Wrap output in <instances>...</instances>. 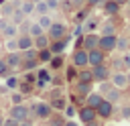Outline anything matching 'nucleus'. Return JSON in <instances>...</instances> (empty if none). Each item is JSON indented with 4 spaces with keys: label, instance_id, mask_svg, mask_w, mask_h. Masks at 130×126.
<instances>
[{
    "label": "nucleus",
    "instance_id": "f257e3e1",
    "mask_svg": "<svg viewBox=\"0 0 130 126\" xmlns=\"http://www.w3.org/2000/svg\"><path fill=\"white\" fill-rule=\"evenodd\" d=\"M100 93L104 96V100H108V102H112V104H118L120 102V98H122V89H118V87H114L110 81H102L100 83Z\"/></svg>",
    "mask_w": 130,
    "mask_h": 126
},
{
    "label": "nucleus",
    "instance_id": "f03ea898",
    "mask_svg": "<svg viewBox=\"0 0 130 126\" xmlns=\"http://www.w3.org/2000/svg\"><path fill=\"white\" fill-rule=\"evenodd\" d=\"M69 35V28H67V24L65 22H53L49 28H47V37L51 39V41H57V39H63V37H67Z\"/></svg>",
    "mask_w": 130,
    "mask_h": 126
},
{
    "label": "nucleus",
    "instance_id": "7ed1b4c3",
    "mask_svg": "<svg viewBox=\"0 0 130 126\" xmlns=\"http://www.w3.org/2000/svg\"><path fill=\"white\" fill-rule=\"evenodd\" d=\"M8 116L18 122H24V120H28V106L26 104H12L8 108Z\"/></svg>",
    "mask_w": 130,
    "mask_h": 126
},
{
    "label": "nucleus",
    "instance_id": "20e7f679",
    "mask_svg": "<svg viewBox=\"0 0 130 126\" xmlns=\"http://www.w3.org/2000/svg\"><path fill=\"white\" fill-rule=\"evenodd\" d=\"M91 75H93V81H110V75H112V69L108 67V63H102V65H95L91 67Z\"/></svg>",
    "mask_w": 130,
    "mask_h": 126
},
{
    "label": "nucleus",
    "instance_id": "39448f33",
    "mask_svg": "<svg viewBox=\"0 0 130 126\" xmlns=\"http://www.w3.org/2000/svg\"><path fill=\"white\" fill-rule=\"evenodd\" d=\"M106 57H108V53H104L102 49H91V51H87V67H95V65H102V63H106Z\"/></svg>",
    "mask_w": 130,
    "mask_h": 126
},
{
    "label": "nucleus",
    "instance_id": "423d86ee",
    "mask_svg": "<svg viewBox=\"0 0 130 126\" xmlns=\"http://www.w3.org/2000/svg\"><path fill=\"white\" fill-rule=\"evenodd\" d=\"M116 35H100V41H98V49H102L104 53H112L116 49Z\"/></svg>",
    "mask_w": 130,
    "mask_h": 126
},
{
    "label": "nucleus",
    "instance_id": "0eeeda50",
    "mask_svg": "<svg viewBox=\"0 0 130 126\" xmlns=\"http://www.w3.org/2000/svg\"><path fill=\"white\" fill-rule=\"evenodd\" d=\"M0 35L4 39H14V37H18V26L12 24L8 18H2L0 20Z\"/></svg>",
    "mask_w": 130,
    "mask_h": 126
},
{
    "label": "nucleus",
    "instance_id": "6e6552de",
    "mask_svg": "<svg viewBox=\"0 0 130 126\" xmlns=\"http://www.w3.org/2000/svg\"><path fill=\"white\" fill-rule=\"evenodd\" d=\"M71 65H75L77 69L87 67V51L85 49H75L71 55Z\"/></svg>",
    "mask_w": 130,
    "mask_h": 126
},
{
    "label": "nucleus",
    "instance_id": "1a4fd4ad",
    "mask_svg": "<svg viewBox=\"0 0 130 126\" xmlns=\"http://www.w3.org/2000/svg\"><path fill=\"white\" fill-rule=\"evenodd\" d=\"M95 114H98V120H100V118H102V120L110 118V116L114 114V104H112V102H108V100H102V102H100V106L95 108Z\"/></svg>",
    "mask_w": 130,
    "mask_h": 126
},
{
    "label": "nucleus",
    "instance_id": "9d476101",
    "mask_svg": "<svg viewBox=\"0 0 130 126\" xmlns=\"http://www.w3.org/2000/svg\"><path fill=\"white\" fill-rule=\"evenodd\" d=\"M98 41H100V35H95V33H85V35L81 37V49L91 51V49L98 47Z\"/></svg>",
    "mask_w": 130,
    "mask_h": 126
},
{
    "label": "nucleus",
    "instance_id": "9b49d317",
    "mask_svg": "<svg viewBox=\"0 0 130 126\" xmlns=\"http://www.w3.org/2000/svg\"><path fill=\"white\" fill-rule=\"evenodd\" d=\"M67 45H69V35H67V37H63V39L51 41L49 49H51V53H53V55H63V53H65V49H67Z\"/></svg>",
    "mask_w": 130,
    "mask_h": 126
},
{
    "label": "nucleus",
    "instance_id": "f8f14e48",
    "mask_svg": "<svg viewBox=\"0 0 130 126\" xmlns=\"http://www.w3.org/2000/svg\"><path fill=\"white\" fill-rule=\"evenodd\" d=\"M110 83L118 89H126L128 87V79H126V71H116L110 75Z\"/></svg>",
    "mask_w": 130,
    "mask_h": 126
},
{
    "label": "nucleus",
    "instance_id": "ddd939ff",
    "mask_svg": "<svg viewBox=\"0 0 130 126\" xmlns=\"http://www.w3.org/2000/svg\"><path fill=\"white\" fill-rule=\"evenodd\" d=\"M55 110L51 108L49 102H37V120H47Z\"/></svg>",
    "mask_w": 130,
    "mask_h": 126
},
{
    "label": "nucleus",
    "instance_id": "4468645a",
    "mask_svg": "<svg viewBox=\"0 0 130 126\" xmlns=\"http://www.w3.org/2000/svg\"><path fill=\"white\" fill-rule=\"evenodd\" d=\"M77 116H79V120H81L83 124H87V122H91V120H95V118H98L95 110H93V108H89V106H81V108L77 110Z\"/></svg>",
    "mask_w": 130,
    "mask_h": 126
},
{
    "label": "nucleus",
    "instance_id": "2eb2a0df",
    "mask_svg": "<svg viewBox=\"0 0 130 126\" xmlns=\"http://www.w3.org/2000/svg\"><path fill=\"white\" fill-rule=\"evenodd\" d=\"M4 61H6V65H8L10 69H16V67H20V63H22V55H20V51H10V53L4 57Z\"/></svg>",
    "mask_w": 130,
    "mask_h": 126
},
{
    "label": "nucleus",
    "instance_id": "dca6fc26",
    "mask_svg": "<svg viewBox=\"0 0 130 126\" xmlns=\"http://www.w3.org/2000/svg\"><path fill=\"white\" fill-rule=\"evenodd\" d=\"M102 10H104V14H106V16H116V14L120 12V4H116L114 0H104Z\"/></svg>",
    "mask_w": 130,
    "mask_h": 126
},
{
    "label": "nucleus",
    "instance_id": "f3484780",
    "mask_svg": "<svg viewBox=\"0 0 130 126\" xmlns=\"http://www.w3.org/2000/svg\"><path fill=\"white\" fill-rule=\"evenodd\" d=\"M102 100H104V96H102L100 91H91V93H87V96H85V106H89V108H93V110H95V108L100 106V102H102Z\"/></svg>",
    "mask_w": 130,
    "mask_h": 126
},
{
    "label": "nucleus",
    "instance_id": "a211bd4d",
    "mask_svg": "<svg viewBox=\"0 0 130 126\" xmlns=\"http://www.w3.org/2000/svg\"><path fill=\"white\" fill-rule=\"evenodd\" d=\"M16 43H18V51H26V49H30L32 47V37L30 35H18L16 37Z\"/></svg>",
    "mask_w": 130,
    "mask_h": 126
},
{
    "label": "nucleus",
    "instance_id": "6ab92c4d",
    "mask_svg": "<svg viewBox=\"0 0 130 126\" xmlns=\"http://www.w3.org/2000/svg\"><path fill=\"white\" fill-rule=\"evenodd\" d=\"M51 45V39L47 37V33H43L41 37H37V39H32V47L37 49V51H41V49H47Z\"/></svg>",
    "mask_w": 130,
    "mask_h": 126
},
{
    "label": "nucleus",
    "instance_id": "aec40b11",
    "mask_svg": "<svg viewBox=\"0 0 130 126\" xmlns=\"http://www.w3.org/2000/svg\"><path fill=\"white\" fill-rule=\"evenodd\" d=\"M91 91H93V87H91L89 81H77V83H75V93H77V96H83V98H85V96L91 93Z\"/></svg>",
    "mask_w": 130,
    "mask_h": 126
},
{
    "label": "nucleus",
    "instance_id": "412c9836",
    "mask_svg": "<svg viewBox=\"0 0 130 126\" xmlns=\"http://www.w3.org/2000/svg\"><path fill=\"white\" fill-rule=\"evenodd\" d=\"M45 122H47V126H63V124L67 122V118H65L63 114H57V112H53V114H51V116H49Z\"/></svg>",
    "mask_w": 130,
    "mask_h": 126
},
{
    "label": "nucleus",
    "instance_id": "4be33fe9",
    "mask_svg": "<svg viewBox=\"0 0 130 126\" xmlns=\"http://www.w3.org/2000/svg\"><path fill=\"white\" fill-rule=\"evenodd\" d=\"M49 104H51V108H53V110H65V106H67V100H65V98L59 93V96H53Z\"/></svg>",
    "mask_w": 130,
    "mask_h": 126
},
{
    "label": "nucleus",
    "instance_id": "5701e85b",
    "mask_svg": "<svg viewBox=\"0 0 130 126\" xmlns=\"http://www.w3.org/2000/svg\"><path fill=\"white\" fill-rule=\"evenodd\" d=\"M18 10H20L24 16H30V14L35 12V2H32V0H22L20 6H18Z\"/></svg>",
    "mask_w": 130,
    "mask_h": 126
},
{
    "label": "nucleus",
    "instance_id": "b1692460",
    "mask_svg": "<svg viewBox=\"0 0 130 126\" xmlns=\"http://www.w3.org/2000/svg\"><path fill=\"white\" fill-rule=\"evenodd\" d=\"M37 22H39V24H41V28H43V30L47 33V28H49V26H51V24H53L55 20H53V16H51V12H49V14H41Z\"/></svg>",
    "mask_w": 130,
    "mask_h": 126
},
{
    "label": "nucleus",
    "instance_id": "393cba45",
    "mask_svg": "<svg viewBox=\"0 0 130 126\" xmlns=\"http://www.w3.org/2000/svg\"><path fill=\"white\" fill-rule=\"evenodd\" d=\"M95 26H98V20H95V18H85V20L81 22V30H83V35H85V33H93Z\"/></svg>",
    "mask_w": 130,
    "mask_h": 126
},
{
    "label": "nucleus",
    "instance_id": "a878e982",
    "mask_svg": "<svg viewBox=\"0 0 130 126\" xmlns=\"http://www.w3.org/2000/svg\"><path fill=\"white\" fill-rule=\"evenodd\" d=\"M39 65H41V63H39V59H26V61H22V63H20V67H18V69H22V71L26 73V71L37 69Z\"/></svg>",
    "mask_w": 130,
    "mask_h": 126
},
{
    "label": "nucleus",
    "instance_id": "bb28decb",
    "mask_svg": "<svg viewBox=\"0 0 130 126\" xmlns=\"http://www.w3.org/2000/svg\"><path fill=\"white\" fill-rule=\"evenodd\" d=\"M77 81H89V83H93V75H91V67L87 69V67H83V69H79V73H77Z\"/></svg>",
    "mask_w": 130,
    "mask_h": 126
},
{
    "label": "nucleus",
    "instance_id": "cd10ccee",
    "mask_svg": "<svg viewBox=\"0 0 130 126\" xmlns=\"http://www.w3.org/2000/svg\"><path fill=\"white\" fill-rule=\"evenodd\" d=\"M116 49L122 51V53H126V51L130 49V41H128V37H118V39H116Z\"/></svg>",
    "mask_w": 130,
    "mask_h": 126
},
{
    "label": "nucleus",
    "instance_id": "c85d7f7f",
    "mask_svg": "<svg viewBox=\"0 0 130 126\" xmlns=\"http://www.w3.org/2000/svg\"><path fill=\"white\" fill-rule=\"evenodd\" d=\"M51 57H53V53H51V49H49V47H47V49H41V51L37 53L39 63H49V61H51Z\"/></svg>",
    "mask_w": 130,
    "mask_h": 126
},
{
    "label": "nucleus",
    "instance_id": "c756f323",
    "mask_svg": "<svg viewBox=\"0 0 130 126\" xmlns=\"http://www.w3.org/2000/svg\"><path fill=\"white\" fill-rule=\"evenodd\" d=\"M43 33H45V30H43V28H41V24L35 20V22H30V28H28V33H26V35H30L32 39H37V37H41Z\"/></svg>",
    "mask_w": 130,
    "mask_h": 126
},
{
    "label": "nucleus",
    "instance_id": "7c9ffc66",
    "mask_svg": "<svg viewBox=\"0 0 130 126\" xmlns=\"http://www.w3.org/2000/svg\"><path fill=\"white\" fill-rule=\"evenodd\" d=\"M77 73H79V69H77L75 65H69V67L65 69V79H67V81H77Z\"/></svg>",
    "mask_w": 130,
    "mask_h": 126
},
{
    "label": "nucleus",
    "instance_id": "2f4dec72",
    "mask_svg": "<svg viewBox=\"0 0 130 126\" xmlns=\"http://www.w3.org/2000/svg\"><path fill=\"white\" fill-rule=\"evenodd\" d=\"M49 65H51V69H63V55H53Z\"/></svg>",
    "mask_w": 130,
    "mask_h": 126
},
{
    "label": "nucleus",
    "instance_id": "473e14b6",
    "mask_svg": "<svg viewBox=\"0 0 130 126\" xmlns=\"http://www.w3.org/2000/svg\"><path fill=\"white\" fill-rule=\"evenodd\" d=\"M110 69H112V73H116V71H126V67H124V63H122V57H118V59H114L110 65H108Z\"/></svg>",
    "mask_w": 130,
    "mask_h": 126
},
{
    "label": "nucleus",
    "instance_id": "72a5a7b5",
    "mask_svg": "<svg viewBox=\"0 0 130 126\" xmlns=\"http://www.w3.org/2000/svg\"><path fill=\"white\" fill-rule=\"evenodd\" d=\"M18 77H14V75H6V87H8V91H14V89H18Z\"/></svg>",
    "mask_w": 130,
    "mask_h": 126
},
{
    "label": "nucleus",
    "instance_id": "f704fd0d",
    "mask_svg": "<svg viewBox=\"0 0 130 126\" xmlns=\"http://www.w3.org/2000/svg\"><path fill=\"white\" fill-rule=\"evenodd\" d=\"M35 12H37V14L41 16V14H49L51 10H49L47 2H45V0H41V2H37V4H35Z\"/></svg>",
    "mask_w": 130,
    "mask_h": 126
},
{
    "label": "nucleus",
    "instance_id": "c9c22d12",
    "mask_svg": "<svg viewBox=\"0 0 130 126\" xmlns=\"http://www.w3.org/2000/svg\"><path fill=\"white\" fill-rule=\"evenodd\" d=\"M24 18H26V16H24V14H22V12H20V10H18V8H16V10H14V12H12V16H10V18H8V20H10V22H12V24H16V26H18V24H20V22H22V20H24Z\"/></svg>",
    "mask_w": 130,
    "mask_h": 126
},
{
    "label": "nucleus",
    "instance_id": "e433bc0d",
    "mask_svg": "<svg viewBox=\"0 0 130 126\" xmlns=\"http://www.w3.org/2000/svg\"><path fill=\"white\" fill-rule=\"evenodd\" d=\"M63 116H65L67 120H71L73 116H77V108H75L73 104H67V106H65V110H63Z\"/></svg>",
    "mask_w": 130,
    "mask_h": 126
},
{
    "label": "nucleus",
    "instance_id": "4c0bfd02",
    "mask_svg": "<svg viewBox=\"0 0 130 126\" xmlns=\"http://www.w3.org/2000/svg\"><path fill=\"white\" fill-rule=\"evenodd\" d=\"M4 47H6V51H8V53H10V51H18L16 37H14V39H4Z\"/></svg>",
    "mask_w": 130,
    "mask_h": 126
},
{
    "label": "nucleus",
    "instance_id": "58836bf2",
    "mask_svg": "<svg viewBox=\"0 0 130 126\" xmlns=\"http://www.w3.org/2000/svg\"><path fill=\"white\" fill-rule=\"evenodd\" d=\"M37 49L35 47H30V49H26V51H20V55H22V61H26V59H37Z\"/></svg>",
    "mask_w": 130,
    "mask_h": 126
},
{
    "label": "nucleus",
    "instance_id": "ea45409f",
    "mask_svg": "<svg viewBox=\"0 0 130 126\" xmlns=\"http://www.w3.org/2000/svg\"><path fill=\"white\" fill-rule=\"evenodd\" d=\"M24 98H26V96H24L22 91H12V93H10V102H12V104H24Z\"/></svg>",
    "mask_w": 130,
    "mask_h": 126
},
{
    "label": "nucleus",
    "instance_id": "a19ab883",
    "mask_svg": "<svg viewBox=\"0 0 130 126\" xmlns=\"http://www.w3.org/2000/svg\"><path fill=\"white\" fill-rule=\"evenodd\" d=\"M6 75H12V69L6 65L4 59H0V77H6Z\"/></svg>",
    "mask_w": 130,
    "mask_h": 126
},
{
    "label": "nucleus",
    "instance_id": "79ce46f5",
    "mask_svg": "<svg viewBox=\"0 0 130 126\" xmlns=\"http://www.w3.org/2000/svg\"><path fill=\"white\" fill-rule=\"evenodd\" d=\"M102 35H116V26H114L112 22H106V24L102 26Z\"/></svg>",
    "mask_w": 130,
    "mask_h": 126
},
{
    "label": "nucleus",
    "instance_id": "37998d69",
    "mask_svg": "<svg viewBox=\"0 0 130 126\" xmlns=\"http://www.w3.org/2000/svg\"><path fill=\"white\" fill-rule=\"evenodd\" d=\"M32 87H35V85H32V83H28V81H26V83H24V81H22V83H18V89H20L24 96H28V93L32 91Z\"/></svg>",
    "mask_w": 130,
    "mask_h": 126
},
{
    "label": "nucleus",
    "instance_id": "c03bdc74",
    "mask_svg": "<svg viewBox=\"0 0 130 126\" xmlns=\"http://www.w3.org/2000/svg\"><path fill=\"white\" fill-rule=\"evenodd\" d=\"M120 118L122 120H130V104H124L120 108Z\"/></svg>",
    "mask_w": 130,
    "mask_h": 126
},
{
    "label": "nucleus",
    "instance_id": "a18cd8bd",
    "mask_svg": "<svg viewBox=\"0 0 130 126\" xmlns=\"http://www.w3.org/2000/svg\"><path fill=\"white\" fill-rule=\"evenodd\" d=\"M47 2V6H49V10L53 12V10H57L59 8V4H61V0H45Z\"/></svg>",
    "mask_w": 130,
    "mask_h": 126
},
{
    "label": "nucleus",
    "instance_id": "49530a36",
    "mask_svg": "<svg viewBox=\"0 0 130 126\" xmlns=\"http://www.w3.org/2000/svg\"><path fill=\"white\" fill-rule=\"evenodd\" d=\"M122 63H124L126 71H130V53H128V51H126V53L122 55Z\"/></svg>",
    "mask_w": 130,
    "mask_h": 126
},
{
    "label": "nucleus",
    "instance_id": "de8ad7c7",
    "mask_svg": "<svg viewBox=\"0 0 130 126\" xmlns=\"http://www.w3.org/2000/svg\"><path fill=\"white\" fill-rule=\"evenodd\" d=\"M18 124H20L18 120H14V118L8 116V118H4V124H2V126H18Z\"/></svg>",
    "mask_w": 130,
    "mask_h": 126
},
{
    "label": "nucleus",
    "instance_id": "09e8293b",
    "mask_svg": "<svg viewBox=\"0 0 130 126\" xmlns=\"http://www.w3.org/2000/svg\"><path fill=\"white\" fill-rule=\"evenodd\" d=\"M85 2H87L89 8H91V6H102V4H104V0H85Z\"/></svg>",
    "mask_w": 130,
    "mask_h": 126
},
{
    "label": "nucleus",
    "instance_id": "8fccbe9b",
    "mask_svg": "<svg viewBox=\"0 0 130 126\" xmlns=\"http://www.w3.org/2000/svg\"><path fill=\"white\" fill-rule=\"evenodd\" d=\"M18 126H35V122H30V120H24V122H20Z\"/></svg>",
    "mask_w": 130,
    "mask_h": 126
},
{
    "label": "nucleus",
    "instance_id": "3c124183",
    "mask_svg": "<svg viewBox=\"0 0 130 126\" xmlns=\"http://www.w3.org/2000/svg\"><path fill=\"white\" fill-rule=\"evenodd\" d=\"M85 126H100V122H98V118H95V120H91V122H87Z\"/></svg>",
    "mask_w": 130,
    "mask_h": 126
},
{
    "label": "nucleus",
    "instance_id": "603ef678",
    "mask_svg": "<svg viewBox=\"0 0 130 126\" xmlns=\"http://www.w3.org/2000/svg\"><path fill=\"white\" fill-rule=\"evenodd\" d=\"M63 126H79V124H77V122H73V120H67Z\"/></svg>",
    "mask_w": 130,
    "mask_h": 126
},
{
    "label": "nucleus",
    "instance_id": "864d4df0",
    "mask_svg": "<svg viewBox=\"0 0 130 126\" xmlns=\"http://www.w3.org/2000/svg\"><path fill=\"white\" fill-rule=\"evenodd\" d=\"M6 91H8V87L6 85H0V93H6Z\"/></svg>",
    "mask_w": 130,
    "mask_h": 126
},
{
    "label": "nucleus",
    "instance_id": "5fc2aeb1",
    "mask_svg": "<svg viewBox=\"0 0 130 126\" xmlns=\"http://www.w3.org/2000/svg\"><path fill=\"white\" fill-rule=\"evenodd\" d=\"M116 4H120V6H126V0H114Z\"/></svg>",
    "mask_w": 130,
    "mask_h": 126
},
{
    "label": "nucleus",
    "instance_id": "6e6d98bb",
    "mask_svg": "<svg viewBox=\"0 0 130 126\" xmlns=\"http://www.w3.org/2000/svg\"><path fill=\"white\" fill-rule=\"evenodd\" d=\"M126 79H128V87H130V71H126Z\"/></svg>",
    "mask_w": 130,
    "mask_h": 126
},
{
    "label": "nucleus",
    "instance_id": "4d7b16f0",
    "mask_svg": "<svg viewBox=\"0 0 130 126\" xmlns=\"http://www.w3.org/2000/svg\"><path fill=\"white\" fill-rule=\"evenodd\" d=\"M2 124H4V116L0 114V126H2Z\"/></svg>",
    "mask_w": 130,
    "mask_h": 126
},
{
    "label": "nucleus",
    "instance_id": "13d9d810",
    "mask_svg": "<svg viewBox=\"0 0 130 126\" xmlns=\"http://www.w3.org/2000/svg\"><path fill=\"white\" fill-rule=\"evenodd\" d=\"M126 6H128V8H130V0H126Z\"/></svg>",
    "mask_w": 130,
    "mask_h": 126
},
{
    "label": "nucleus",
    "instance_id": "bf43d9fd",
    "mask_svg": "<svg viewBox=\"0 0 130 126\" xmlns=\"http://www.w3.org/2000/svg\"><path fill=\"white\" fill-rule=\"evenodd\" d=\"M32 2H35V4H37V2H41V0H32Z\"/></svg>",
    "mask_w": 130,
    "mask_h": 126
},
{
    "label": "nucleus",
    "instance_id": "052dcab7",
    "mask_svg": "<svg viewBox=\"0 0 130 126\" xmlns=\"http://www.w3.org/2000/svg\"><path fill=\"white\" fill-rule=\"evenodd\" d=\"M106 126H114V124H106Z\"/></svg>",
    "mask_w": 130,
    "mask_h": 126
},
{
    "label": "nucleus",
    "instance_id": "680f3d73",
    "mask_svg": "<svg viewBox=\"0 0 130 126\" xmlns=\"http://www.w3.org/2000/svg\"><path fill=\"white\" fill-rule=\"evenodd\" d=\"M128 41H130V37H128Z\"/></svg>",
    "mask_w": 130,
    "mask_h": 126
}]
</instances>
